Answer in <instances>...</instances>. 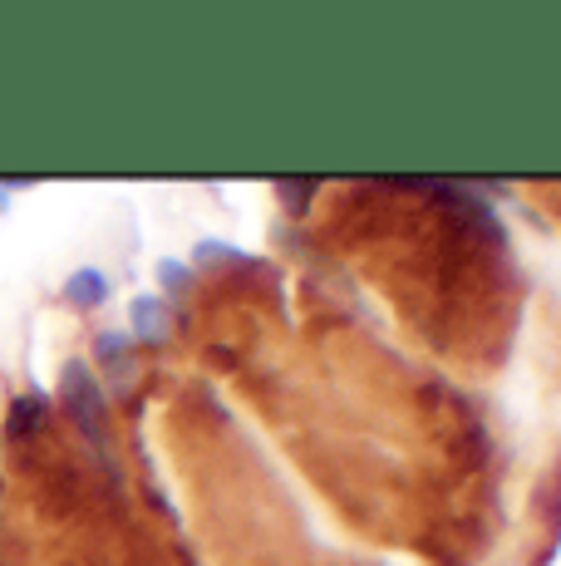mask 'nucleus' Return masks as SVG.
Wrapping results in <instances>:
<instances>
[{"instance_id":"1","label":"nucleus","mask_w":561,"mask_h":566,"mask_svg":"<svg viewBox=\"0 0 561 566\" xmlns=\"http://www.w3.org/2000/svg\"><path fill=\"white\" fill-rule=\"evenodd\" d=\"M0 202H6V198H0Z\"/></svg>"}]
</instances>
